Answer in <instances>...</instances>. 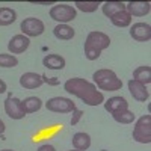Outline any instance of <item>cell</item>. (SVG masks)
<instances>
[{"label":"cell","instance_id":"obj_1","mask_svg":"<svg viewBox=\"0 0 151 151\" xmlns=\"http://www.w3.org/2000/svg\"><path fill=\"white\" fill-rule=\"evenodd\" d=\"M64 89L80 98L82 101L88 106H98L104 103V95L101 91L97 89V86L91 82H88L82 77H73V79H68L65 83H64Z\"/></svg>","mask_w":151,"mask_h":151},{"label":"cell","instance_id":"obj_2","mask_svg":"<svg viewBox=\"0 0 151 151\" xmlns=\"http://www.w3.org/2000/svg\"><path fill=\"white\" fill-rule=\"evenodd\" d=\"M110 45V38L104 32L92 30L88 33L85 41V58L88 60H97L103 50Z\"/></svg>","mask_w":151,"mask_h":151},{"label":"cell","instance_id":"obj_3","mask_svg":"<svg viewBox=\"0 0 151 151\" xmlns=\"http://www.w3.org/2000/svg\"><path fill=\"white\" fill-rule=\"evenodd\" d=\"M92 80L95 86L101 91H119L122 88V82L116 76V73L107 68L97 70L92 74Z\"/></svg>","mask_w":151,"mask_h":151},{"label":"cell","instance_id":"obj_4","mask_svg":"<svg viewBox=\"0 0 151 151\" xmlns=\"http://www.w3.org/2000/svg\"><path fill=\"white\" fill-rule=\"evenodd\" d=\"M133 139L139 144H151V116L142 115L134 121Z\"/></svg>","mask_w":151,"mask_h":151},{"label":"cell","instance_id":"obj_5","mask_svg":"<svg viewBox=\"0 0 151 151\" xmlns=\"http://www.w3.org/2000/svg\"><path fill=\"white\" fill-rule=\"evenodd\" d=\"M77 17V11L74 6L67 3H58L50 8V18L58 21L59 24H68Z\"/></svg>","mask_w":151,"mask_h":151},{"label":"cell","instance_id":"obj_6","mask_svg":"<svg viewBox=\"0 0 151 151\" xmlns=\"http://www.w3.org/2000/svg\"><path fill=\"white\" fill-rule=\"evenodd\" d=\"M45 107L55 113H71L76 109V103L67 97H53L45 103Z\"/></svg>","mask_w":151,"mask_h":151},{"label":"cell","instance_id":"obj_7","mask_svg":"<svg viewBox=\"0 0 151 151\" xmlns=\"http://www.w3.org/2000/svg\"><path fill=\"white\" fill-rule=\"evenodd\" d=\"M20 29H21V35L24 36H40L44 33L45 26L44 23L40 18H35V17H29V18H24L20 24Z\"/></svg>","mask_w":151,"mask_h":151},{"label":"cell","instance_id":"obj_8","mask_svg":"<svg viewBox=\"0 0 151 151\" xmlns=\"http://www.w3.org/2000/svg\"><path fill=\"white\" fill-rule=\"evenodd\" d=\"M5 112L6 115L11 118V119H23L26 116V113H24V109H23V103L20 98H15L9 94V97L5 100Z\"/></svg>","mask_w":151,"mask_h":151},{"label":"cell","instance_id":"obj_9","mask_svg":"<svg viewBox=\"0 0 151 151\" xmlns=\"http://www.w3.org/2000/svg\"><path fill=\"white\" fill-rule=\"evenodd\" d=\"M130 36L137 42H148L151 40V26L148 23H134L130 27Z\"/></svg>","mask_w":151,"mask_h":151},{"label":"cell","instance_id":"obj_10","mask_svg":"<svg viewBox=\"0 0 151 151\" xmlns=\"http://www.w3.org/2000/svg\"><path fill=\"white\" fill-rule=\"evenodd\" d=\"M30 45V40L27 36H24V35H15V36H12L9 42H8V50L11 52V55H21L24 53L26 50L29 48Z\"/></svg>","mask_w":151,"mask_h":151},{"label":"cell","instance_id":"obj_11","mask_svg":"<svg viewBox=\"0 0 151 151\" xmlns=\"http://www.w3.org/2000/svg\"><path fill=\"white\" fill-rule=\"evenodd\" d=\"M125 11H127L132 17H145L151 11V3L150 2H141V0H133V2L125 3Z\"/></svg>","mask_w":151,"mask_h":151},{"label":"cell","instance_id":"obj_12","mask_svg":"<svg viewBox=\"0 0 151 151\" xmlns=\"http://www.w3.org/2000/svg\"><path fill=\"white\" fill-rule=\"evenodd\" d=\"M129 91L132 94V97L136 100V101H141V103H145L148 101V98H150V91H148V88L139 82H136L133 79L129 80Z\"/></svg>","mask_w":151,"mask_h":151},{"label":"cell","instance_id":"obj_13","mask_svg":"<svg viewBox=\"0 0 151 151\" xmlns=\"http://www.w3.org/2000/svg\"><path fill=\"white\" fill-rule=\"evenodd\" d=\"M42 76L36 73H24L20 77V85L24 89H36L42 85Z\"/></svg>","mask_w":151,"mask_h":151},{"label":"cell","instance_id":"obj_14","mask_svg":"<svg viewBox=\"0 0 151 151\" xmlns=\"http://www.w3.org/2000/svg\"><path fill=\"white\" fill-rule=\"evenodd\" d=\"M104 109L112 115V113H116V112H121V110H127L129 103L124 97L115 95V97H110L107 101H104Z\"/></svg>","mask_w":151,"mask_h":151},{"label":"cell","instance_id":"obj_15","mask_svg":"<svg viewBox=\"0 0 151 151\" xmlns=\"http://www.w3.org/2000/svg\"><path fill=\"white\" fill-rule=\"evenodd\" d=\"M65 59L60 55L52 53V55H45L42 59V65L48 70H64L65 68Z\"/></svg>","mask_w":151,"mask_h":151},{"label":"cell","instance_id":"obj_16","mask_svg":"<svg viewBox=\"0 0 151 151\" xmlns=\"http://www.w3.org/2000/svg\"><path fill=\"white\" fill-rule=\"evenodd\" d=\"M101 11H103V14L110 20L113 15H116L118 12L125 11V3L118 2V0H109V2H104L101 5Z\"/></svg>","mask_w":151,"mask_h":151},{"label":"cell","instance_id":"obj_17","mask_svg":"<svg viewBox=\"0 0 151 151\" xmlns=\"http://www.w3.org/2000/svg\"><path fill=\"white\" fill-rule=\"evenodd\" d=\"M73 147L74 150H79V151H86L88 148L91 147V136L85 133V132H79L73 136Z\"/></svg>","mask_w":151,"mask_h":151},{"label":"cell","instance_id":"obj_18","mask_svg":"<svg viewBox=\"0 0 151 151\" xmlns=\"http://www.w3.org/2000/svg\"><path fill=\"white\" fill-rule=\"evenodd\" d=\"M53 35L58 38V40H62V41H70L74 38L76 35V30L68 26V24H58V26L53 29Z\"/></svg>","mask_w":151,"mask_h":151},{"label":"cell","instance_id":"obj_19","mask_svg":"<svg viewBox=\"0 0 151 151\" xmlns=\"http://www.w3.org/2000/svg\"><path fill=\"white\" fill-rule=\"evenodd\" d=\"M133 80L139 82L142 85H150L151 83V68L148 65H142V67H137L133 71Z\"/></svg>","mask_w":151,"mask_h":151},{"label":"cell","instance_id":"obj_20","mask_svg":"<svg viewBox=\"0 0 151 151\" xmlns=\"http://www.w3.org/2000/svg\"><path fill=\"white\" fill-rule=\"evenodd\" d=\"M21 103H23V109H24L26 115L35 113L42 107V101H41V98H38V97H27V98L21 100Z\"/></svg>","mask_w":151,"mask_h":151},{"label":"cell","instance_id":"obj_21","mask_svg":"<svg viewBox=\"0 0 151 151\" xmlns=\"http://www.w3.org/2000/svg\"><path fill=\"white\" fill-rule=\"evenodd\" d=\"M110 23L116 27H129L132 24V15L129 14L127 11H121L118 12L116 15H113L110 18Z\"/></svg>","mask_w":151,"mask_h":151},{"label":"cell","instance_id":"obj_22","mask_svg":"<svg viewBox=\"0 0 151 151\" xmlns=\"http://www.w3.org/2000/svg\"><path fill=\"white\" fill-rule=\"evenodd\" d=\"M17 20V12L12 8H0V26H9Z\"/></svg>","mask_w":151,"mask_h":151},{"label":"cell","instance_id":"obj_23","mask_svg":"<svg viewBox=\"0 0 151 151\" xmlns=\"http://www.w3.org/2000/svg\"><path fill=\"white\" fill-rule=\"evenodd\" d=\"M112 118L115 119L116 122H119V124H132V122L136 121V115L129 109L116 112V113H112Z\"/></svg>","mask_w":151,"mask_h":151},{"label":"cell","instance_id":"obj_24","mask_svg":"<svg viewBox=\"0 0 151 151\" xmlns=\"http://www.w3.org/2000/svg\"><path fill=\"white\" fill-rule=\"evenodd\" d=\"M100 6V2H74V8H76V11H82V12H85V14H91V12H95Z\"/></svg>","mask_w":151,"mask_h":151},{"label":"cell","instance_id":"obj_25","mask_svg":"<svg viewBox=\"0 0 151 151\" xmlns=\"http://www.w3.org/2000/svg\"><path fill=\"white\" fill-rule=\"evenodd\" d=\"M18 65V59L14 55L0 53V67L2 68H14Z\"/></svg>","mask_w":151,"mask_h":151},{"label":"cell","instance_id":"obj_26","mask_svg":"<svg viewBox=\"0 0 151 151\" xmlns=\"http://www.w3.org/2000/svg\"><path fill=\"white\" fill-rule=\"evenodd\" d=\"M73 118H71V125H76V124H77L79 121H80V118H82V115H83V112L80 110V109H77V107H76L73 112Z\"/></svg>","mask_w":151,"mask_h":151},{"label":"cell","instance_id":"obj_27","mask_svg":"<svg viewBox=\"0 0 151 151\" xmlns=\"http://www.w3.org/2000/svg\"><path fill=\"white\" fill-rule=\"evenodd\" d=\"M36 151H56V148H55L52 144H42V145L38 147Z\"/></svg>","mask_w":151,"mask_h":151},{"label":"cell","instance_id":"obj_28","mask_svg":"<svg viewBox=\"0 0 151 151\" xmlns=\"http://www.w3.org/2000/svg\"><path fill=\"white\" fill-rule=\"evenodd\" d=\"M5 130H6V127H5V122L0 119V139H5Z\"/></svg>","mask_w":151,"mask_h":151},{"label":"cell","instance_id":"obj_29","mask_svg":"<svg viewBox=\"0 0 151 151\" xmlns=\"http://www.w3.org/2000/svg\"><path fill=\"white\" fill-rule=\"evenodd\" d=\"M6 89H8V85H6V82H3L2 79H0V94L6 92Z\"/></svg>","mask_w":151,"mask_h":151},{"label":"cell","instance_id":"obj_30","mask_svg":"<svg viewBox=\"0 0 151 151\" xmlns=\"http://www.w3.org/2000/svg\"><path fill=\"white\" fill-rule=\"evenodd\" d=\"M33 5H55L53 2H30Z\"/></svg>","mask_w":151,"mask_h":151},{"label":"cell","instance_id":"obj_31","mask_svg":"<svg viewBox=\"0 0 151 151\" xmlns=\"http://www.w3.org/2000/svg\"><path fill=\"white\" fill-rule=\"evenodd\" d=\"M0 151H14V150H0Z\"/></svg>","mask_w":151,"mask_h":151},{"label":"cell","instance_id":"obj_32","mask_svg":"<svg viewBox=\"0 0 151 151\" xmlns=\"http://www.w3.org/2000/svg\"><path fill=\"white\" fill-rule=\"evenodd\" d=\"M70 151H79V150H70Z\"/></svg>","mask_w":151,"mask_h":151}]
</instances>
